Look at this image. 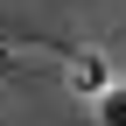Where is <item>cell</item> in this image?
<instances>
[{
  "label": "cell",
  "instance_id": "obj_1",
  "mask_svg": "<svg viewBox=\"0 0 126 126\" xmlns=\"http://www.w3.org/2000/svg\"><path fill=\"white\" fill-rule=\"evenodd\" d=\"M98 119H105V126H126V84L98 91Z\"/></svg>",
  "mask_w": 126,
  "mask_h": 126
},
{
  "label": "cell",
  "instance_id": "obj_2",
  "mask_svg": "<svg viewBox=\"0 0 126 126\" xmlns=\"http://www.w3.org/2000/svg\"><path fill=\"white\" fill-rule=\"evenodd\" d=\"M77 91H105V63H98V56L77 63Z\"/></svg>",
  "mask_w": 126,
  "mask_h": 126
}]
</instances>
